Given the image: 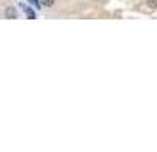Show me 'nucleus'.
Here are the masks:
<instances>
[{"label":"nucleus","mask_w":157,"mask_h":152,"mask_svg":"<svg viewBox=\"0 0 157 152\" xmlns=\"http://www.w3.org/2000/svg\"><path fill=\"white\" fill-rule=\"evenodd\" d=\"M41 4H43L44 7H53V4H55V0H41Z\"/></svg>","instance_id":"nucleus-2"},{"label":"nucleus","mask_w":157,"mask_h":152,"mask_svg":"<svg viewBox=\"0 0 157 152\" xmlns=\"http://www.w3.org/2000/svg\"><path fill=\"white\" fill-rule=\"evenodd\" d=\"M6 18H11V20L18 18V11H16L14 7H7L6 9Z\"/></svg>","instance_id":"nucleus-1"},{"label":"nucleus","mask_w":157,"mask_h":152,"mask_svg":"<svg viewBox=\"0 0 157 152\" xmlns=\"http://www.w3.org/2000/svg\"><path fill=\"white\" fill-rule=\"evenodd\" d=\"M147 6L150 9H157V0H147Z\"/></svg>","instance_id":"nucleus-3"}]
</instances>
